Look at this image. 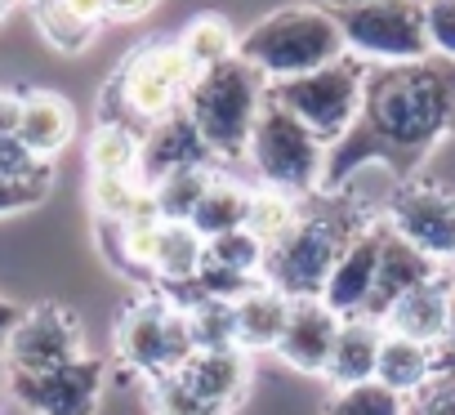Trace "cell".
Masks as SVG:
<instances>
[{"instance_id":"6da1fadb","label":"cell","mask_w":455,"mask_h":415,"mask_svg":"<svg viewBox=\"0 0 455 415\" xmlns=\"http://www.w3.org/2000/svg\"><path fill=\"white\" fill-rule=\"evenodd\" d=\"M455 134V63L424 59L406 68H371L353 130L326 152L322 192H339L357 170L406 179L442 139Z\"/></svg>"},{"instance_id":"7a4b0ae2","label":"cell","mask_w":455,"mask_h":415,"mask_svg":"<svg viewBox=\"0 0 455 415\" xmlns=\"http://www.w3.org/2000/svg\"><path fill=\"white\" fill-rule=\"evenodd\" d=\"M371 224H375L371 219V205H362L348 188L326 192L322 205H313V211L299 215V228L282 246L268 251L259 282L273 286V291H282L286 299H322L335 259Z\"/></svg>"},{"instance_id":"3957f363","label":"cell","mask_w":455,"mask_h":415,"mask_svg":"<svg viewBox=\"0 0 455 415\" xmlns=\"http://www.w3.org/2000/svg\"><path fill=\"white\" fill-rule=\"evenodd\" d=\"M344 54H348V45H344V32H339L335 14L317 10V5L277 10V14L259 19L237 41V59L251 63L268 85H286V81L313 76V72L339 63Z\"/></svg>"},{"instance_id":"277c9868","label":"cell","mask_w":455,"mask_h":415,"mask_svg":"<svg viewBox=\"0 0 455 415\" xmlns=\"http://www.w3.org/2000/svg\"><path fill=\"white\" fill-rule=\"evenodd\" d=\"M264 103H268V81L242 59L201 72L183 94V112L192 116V125L205 139L214 161L246 156V143H251V130H255Z\"/></svg>"},{"instance_id":"5b68a950","label":"cell","mask_w":455,"mask_h":415,"mask_svg":"<svg viewBox=\"0 0 455 415\" xmlns=\"http://www.w3.org/2000/svg\"><path fill=\"white\" fill-rule=\"evenodd\" d=\"M196 81V72L188 68L179 41H148L139 45L121 72L108 85V121H125V125H156L170 112L183 108L188 85Z\"/></svg>"},{"instance_id":"8992f818","label":"cell","mask_w":455,"mask_h":415,"mask_svg":"<svg viewBox=\"0 0 455 415\" xmlns=\"http://www.w3.org/2000/svg\"><path fill=\"white\" fill-rule=\"evenodd\" d=\"M326 143L282 103H264L251 143H246V161L259 174V188H277L291 196H313L326 183Z\"/></svg>"},{"instance_id":"52a82bcc","label":"cell","mask_w":455,"mask_h":415,"mask_svg":"<svg viewBox=\"0 0 455 415\" xmlns=\"http://www.w3.org/2000/svg\"><path fill=\"white\" fill-rule=\"evenodd\" d=\"M331 14L344 32L348 54L366 68H406L433 59L424 41V0H371V5H348Z\"/></svg>"},{"instance_id":"ba28073f","label":"cell","mask_w":455,"mask_h":415,"mask_svg":"<svg viewBox=\"0 0 455 415\" xmlns=\"http://www.w3.org/2000/svg\"><path fill=\"white\" fill-rule=\"evenodd\" d=\"M366 76L371 68L353 54H344L339 63L313 72V76H299V81H286V85H268V99L282 103L286 112H295L326 148H335L357 112H362V94H366Z\"/></svg>"},{"instance_id":"9c48e42d","label":"cell","mask_w":455,"mask_h":415,"mask_svg":"<svg viewBox=\"0 0 455 415\" xmlns=\"http://www.w3.org/2000/svg\"><path fill=\"white\" fill-rule=\"evenodd\" d=\"M116 353L143 379H165L188 366L196 344L183 308H174L170 299H139L134 308H125L116 326Z\"/></svg>"},{"instance_id":"30bf717a","label":"cell","mask_w":455,"mask_h":415,"mask_svg":"<svg viewBox=\"0 0 455 415\" xmlns=\"http://www.w3.org/2000/svg\"><path fill=\"white\" fill-rule=\"evenodd\" d=\"M388 228L428 259H455V196L437 183H397L388 201Z\"/></svg>"},{"instance_id":"8fae6325","label":"cell","mask_w":455,"mask_h":415,"mask_svg":"<svg viewBox=\"0 0 455 415\" xmlns=\"http://www.w3.org/2000/svg\"><path fill=\"white\" fill-rule=\"evenodd\" d=\"M99 388H103V366L94 357H76L54 371H10L14 402L36 415H94Z\"/></svg>"},{"instance_id":"7c38bea8","label":"cell","mask_w":455,"mask_h":415,"mask_svg":"<svg viewBox=\"0 0 455 415\" xmlns=\"http://www.w3.org/2000/svg\"><path fill=\"white\" fill-rule=\"evenodd\" d=\"M5 357H10V371H54V366H68V362L85 357L81 326H76V317L68 308L41 304V308L23 313L19 331L5 344Z\"/></svg>"},{"instance_id":"4fadbf2b","label":"cell","mask_w":455,"mask_h":415,"mask_svg":"<svg viewBox=\"0 0 455 415\" xmlns=\"http://www.w3.org/2000/svg\"><path fill=\"white\" fill-rule=\"evenodd\" d=\"M384 228H388V224L375 219V224L362 228V233L344 246V255L335 259L331 282H326V291H322V299H326L331 313H339V317H362V313H366V299H371L375 273H379Z\"/></svg>"},{"instance_id":"5bb4252c","label":"cell","mask_w":455,"mask_h":415,"mask_svg":"<svg viewBox=\"0 0 455 415\" xmlns=\"http://www.w3.org/2000/svg\"><path fill=\"white\" fill-rule=\"evenodd\" d=\"M210 161H214V156H210L205 139L196 134V125H192V116H188L183 108L143 130V143H139V179H143L148 188L161 183L165 174L196 170V165H210Z\"/></svg>"},{"instance_id":"9a60e30c","label":"cell","mask_w":455,"mask_h":415,"mask_svg":"<svg viewBox=\"0 0 455 415\" xmlns=\"http://www.w3.org/2000/svg\"><path fill=\"white\" fill-rule=\"evenodd\" d=\"M339 326H344V317L331 313L326 299H291V317H286V331L277 339V353L295 371L326 375V362H331Z\"/></svg>"},{"instance_id":"2e32d148","label":"cell","mask_w":455,"mask_h":415,"mask_svg":"<svg viewBox=\"0 0 455 415\" xmlns=\"http://www.w3.org/2000/svg\"><path fill=\"white\" fill-rule=\"evenodd\" d=\"M437 277H442V264H437V259H428L424 251H415L411 242H402L393 228H384L379 273H375V291H371L362 317H371V322L384 326L388 308H393L406 291H415V286H424V282H437Z\"/></svg>"},{"instance_id":"e0dca14e","label":"cell","mask_w":455,"mask_h":415,"mask_svg":"<svg viewBox=\"0 0 455 415\" xmlns=\"http://www.w3.org/2000/svg\"><path fill=\"white\" fill-rule=\"evenodd\" d=\"M179 379L201 397L210 402L219 415H228L242 397H246V384H251V357L242 348H210V353H192L188 366L179 371Z\"/></svg>"},{"instance_id":"ac0fdd59","label":"cell","mask_w":455,"mask_h":415,"mask_svg":"<svg viewBox=\"0 0 455 415\" xmlns=\"http://www.w3.org/2000/svg\"><path fill=\"white\" fill-rule=\"evenodd\" d=\"M384 331L388 335H402V339H415L424 348H437L446 344V331H451V286L437 277V282H424L415 291H406L388 317H384Z\"/></svg>"},{"instance_id":"d6986e66","label":"cell","mask_w":455,"mask_h":415,"mask_svg":"<svg viewBox=\"0 0 455 415\" xmlns=\"http://www.w3.org/2000/svg\"><path fill=\"white\" fill-rule=\"evenodd\" d=\"M379 344H384V326L379 322H371V317H344V326L335 335V348H331V362H326V379L335 388H353V384L375 379Z\"/></svg>"},{"instance_id":"ffe728a7","label":"cell","mask_w":455,"mask_h":415,"mask_svg":"<svg viewBox=\"0 0 455 415\" xmlns=\"http://www.w3.org/2000/svg\"><path fill=\"white\" fill-rule=\"evenodd\" d=\"M237 348L242 353H264V348H277L282 331H286V317H291V299L273 286H251L237 304Z\"/></svg>"},{"instance_id":"44dd1931","label":"cell","mask_w":455,"mask_h":415,"mask_svg":"<svg viewBox=\"0 0 455 415\" xmlns=\"http://www.w3.org/2000/svg\"><path fill=\"white\" fill-rule=\"evenodd\" d=\"M76 134V116H72V103L59 99V94H23V121H19V139L36 152V156H54L72 143Z\"/></svg>"},{"instance_id":"7402d4cb","label":"cell","mask_w":455,"mask_h":415,"mask_svg":"<svg viewBox=\"0 0 455 415\" xmlns=\"http://www.w3.org/2000/svg\"><path fill=\"white\" fill-rule=\"evenodd\" d=\"M437 375V348H424L415 339H402V335H388L384 331V344H379V366H375V379L402 397L419 393L428 379Z\"/></svg>"},{"instance_id":"603a6c76","label":"cell","mask_w":455,"mask_h":415,"mask_svg":"<svg viewBox=\"0 0 455 415\" xmlns=\"http://www.w3.org/2000/svg\"><path fill=\"white\" fill-rule=\"evenodd\" d=\"M205 268V237L192 224H161V242H156V259H152V277L170 291L196 282V273Z\"/></svg>"},{"instance_id":"cb8c5ba5","label":"cell","mask_w":455,"mask_h":415,"mask_svg":"<svg viewBox=\"0 0 455 415\" xmlns=\"http://www.w3.org/2000/svg\"><path fill=\"white\" fill-rule=\"evenodd\" d=\"M246 215H251V188H242L237 179L214 174V183L205 188V196H201V205L192 211L188 224H192L205 242H214V237H223V233L246 228Z\"/></svg>"},{"instance_id":"d4e9b609","label":"cell","mask_w":455,"mask_h":415,"mask_svg":"<svg viewBox=\"0 0 455 415\" xmlns=\"http://www.w3.org/2000/svg\"><path fill=\"white\" fill-rule=\"evenodd\" d=\"M299 215H304L299 196L277 192V188H251V215H246V233H251L264 251H273V246H282V242L299 228Z\"/></svg>"},{"instance_id":"484cf974","label":"cell","mask_w":455,"mask_h":415,"mask_svg":"<svg viewBox=\"0 0 455 415\" xmlns=\"http://www.w3.org/2000/svg\"><path fill=\"white\" fill-rule=\"evenodd\" d=\"M237 41H242V36L228 28L219 14H201V19H192V23L183 28L179 50H183L188 68L201 76V72H210V68L233 63V59H237Z\"/></svg>"},{"instance_id":"4316f807","label":"cell","mask_w":455,"mask_h":415,"mask_svg":"<svg viewBox=\"0 0 455 415\" xmlns=\"http://www.w3.org/2000/svg\"><path fill=\"white\" fill-rule=\"evenodd\" d=\"M139 143H143V130L125 121H103L90 139V170L94 174H139Z\"/></svg>"},{"instance_id":"83f0119b","label":"cell","mask_w":455,"mask_h":415,"mask_svg":"<svg viewBox=\"0 0 455 415\" xmlns=\"http://www.w3.org/2000/svg\"><path fill=\"white\" fill-rule=\"evenodd\" d=\"M210 183H214V170H210V165H196V170L165 174V179L152 183L148 192H152V201H156V211H161L165 224H188Z\"/></svg>"},{"instance_id":"f1b7e54d","label":"cell","mask_w":455,"mask_h":415,"mask_svg":"<svg viewBox=\"0 0 455 415\" xmlns=\"http://www.w3.org/2000/svg\"><path fill=\"white\" fill-rule=\"evenodd\" d=\"M188 317V331H192V344L196 353H210V348H237V308L228 299H196L183 308Z\"/></svg>"},{"instance_id":"f546056e","label":"cell","mask_w":455,"mask_h":415,"mask_svg":"<svg viewBox=\"0 0 455 415\" xmlns=\"http://www.w3.org/2000/svg\"><path fill=\"white\" fill-rule=\"evenodd\" d=\"M143 196H148V183L139 174H94L90 183V201L103 224H125Z\"/></svg>"},{"instance_id":"4dcf8cb0","label":"cell","mask_w":455,"mask_h":415,"mask_svg":"<svg viewBox=\"0 0 455 415\" xmlns=\"http://www.w3.org/2000/svg\"><path fill=\"white\" fill-rule=\"evenodd\" d=\"M322 415H406V397L384 388L379 379H366L353 388H335L326 397Z\"/></svg>"},{"instance_id":"1f68e13d","label":"cell","mask_w":455,"mask_h":415,"mask_svg":"<svg viewBox=\"0 0 455 415\" xmlns=\"http://www.w3.org/2000/svg\"><path fill=\"white\" fill-rule=\"evenodd\" d=\"M32 14H36L41 36H45L54 50L76 54V50H85V45H90V36H94V28H85V23L63 5V0H32Z\"/></svg>"},{"instance_id":"d6a6232c","label":"cell","mask_w":455,"mask_h":415,"mask_svg":"<svg viewBox=\"0 0 455 415\" xmlns=\"http://www.w3.org/2000/svg\"><path fill=\"white\" fill-rule=\"evenodd\" d=\"M205 259L219 264V268H228V273H242V277H255V282H259L268 251H264L246 228H237V233H223V237L205 242Z\"/></svg>"},{"instance_id":"836d02e7","label":"cell","mask_w":455,"mask_h":415,"mask_svg":"<svg viewBox=\"0 0 455 415\" xmlns=\"http://www.w3.org/2000/svg\"><path fill=\"white\" fill-rule=\"evenodd\" d=\"M148 402H152V415H219L210 402H201L179 375H165V379H148Z\"/></svg>"},{"instance_id":"e575fe53","label":"cell","mask_w":455,"mask_h":415,"mask_svg":"<svg viewBox=\"0 0 455 415\" xmlns=\"http://www.w3.org/2000/svg\"><path fill=\"white\" fill-rule=\"evenodd\" d=\"M0 179L5 183H45L50 188V161L36 156L19 134L0 139Z\"/></svg>"},{"instance_id":"d590c367","label":"cell","mask_w":455,"mask_h":415,"mask_svg":"<svg viewBox=\"0 0 455 415\" xmlns=\"http://www.w3.org/2000/svg\"><path fill=\"white\" fill-rule=\"evenodd\" d=\"M424 41L433 59L455 63V0H424Z\"/></svg>"},{"instance_id":"8d00e7d4","label":"cell","mask_w":455,"mask_h":415,"mask_svg":"<svg viewBox=\"0 0 455 415\" xmlns=\"http://www.w3.org/2000/svg\"><path fill=\"white\" fill-rule=\"evenodd\" d=\"M406 415H455V375L437 371L415 393V402H406Z\"/></svg>"},{"instance_id":"74e56055","label":"cell","mask_w":455,"mask_h":415,"mask_svg":"<svg viewBox=\"0 0 455 415\" xmlns=\"http://www.w3.org/2000/svg\"><path fill=\"white\" fill-rule=\"evenodd\" d=\"M45 196V183H5L0 179V215H14V211H28Z\"/></svg>"},{"instance_id":"f35d334b","label":"cell","mask_w":455,"mask_h":415,"mask_svg":"<svg viewBox=\"0 0 455 415\" xmlns=\"http://www.w3.org/2000/svg\"><path fill=\"white\" fill-rule=\"evenodd\" d=\"M63 5L85 23V28H99V23H108L112 19V10H108V0H63Z\"/></svg>"},{"instance_id":"ab89813d","label":"cell","mask_w":455,"mask_h":415,"mask_svg":"<svg viewBox=\"0 0 455 415\" xmlns=\"http://www.w3.org/2000/svg\"><path fill=\"white\" fill-rule=\"evenodd\" d=\"M19 121H23V94H0V139L19 134Z\"/></svg>"},{"instance_id":"60d3db41","label":"cell","mask_w":455,"mask_h":415,"mask_svg":"<svg viewBox=\"0 0 455 415\" xmlns=\"http://www.w3.org/2000/svg\"><path fill=\"white\" fill-rule=\"evenodd\" d=\"M19 322H23V308H19V304H10V299H0V353H5L10 335L19 331Z\"/></svg>"},{"instance_id":"b9f144b4","label":"cell","mask_w":455,"mask_h":415,"mask_svg":"<svg viewBox=\"0 0 455 415\" xmlns=\"http://www.w3.org/2000/svg\"><path fill=\"white\" fill-rule=\"evenodd\" d=\"M152 5H156V0H108L112 19H143Z\"/></svg>"},{"instance_id":"7bdbcfd3","label":"cell","mask_w":455,"mask_h":415,"mask_svg":"<svg viewBox=\"0 0 455 415\" xmlns=\"http://www.w3.org/2000/svg\"><path fill=\"white\" fill-rule=\"evenodd\" d=\"M437 357H455V291H451V331H446V344Z\"/></svg>"},{"instance_id":"ee69618b","label":"cell","mask_w":455,"mask_h":415,"mask_svg":"<svg viewBox=\"0 0 455 415\" xmlns=\"http://www.w3.org/2000/svg\"><path fill=\"white\" fill-rule=\"evenodd\" d=\"M317 10H348V5H371V0H313Z\"/></svg>"},{"instance_id":"f6af8a7d","label":"cell","mask_w":455,"mask_h":415,"mask_svg":"<svg viewBox=\"0 0 455 415\" xmlns=\"http://www.w3.org/2000/svg\"><path fill=\"white\" fill-rule=\"evenodd\" d=\"M437 371H446V375H455V357H437Z\"/></svg>"},{"instance_id":"bcb514c9","label":"cell","mask_w":455,"mask_h":415,"mask_svg":"<svg viewBox=\"0 0 455 415\" xmlns=\"http://www.w3.org/2000/svg\"><path fill=\"white\" fill-rule=\"evenodd\" d=\"M10 5H14V0H0V19H5V14H10Z\"/></svg>"}]
</instances>
